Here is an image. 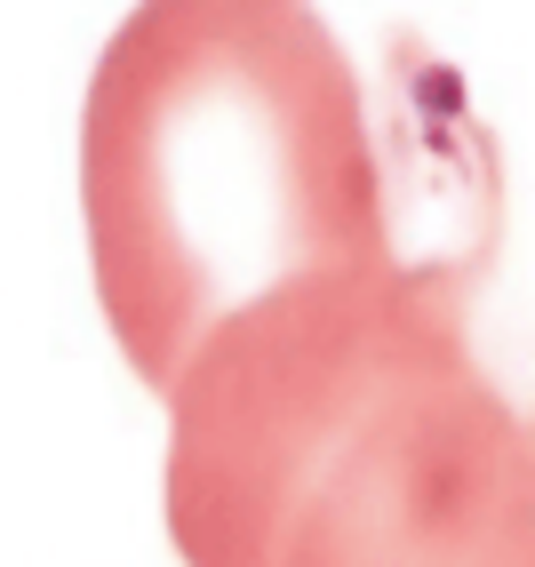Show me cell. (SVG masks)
<instances>
[{
	"label": "cell",
	"instance_id": "obj_3",
	"mask_svg": "<svg viewBox=\"0 0 535 567\" xmlns=\"http://www.w3.org/2000/svg\"><path fill=\"white\" fill-rule=\"evenodd\" d=\"M527 424H535V408H527Z\"/></svg>",
	"mask_w": 535,
	"mask_h": 567
},
{
	"label": "cell",
	"instance_id": "obj_1",
	"mask_svg": "<svg viewBox=\"0 0 535 567\" xmlns=\"http://www.w3.org/2000/svg\"><path fill=\"white\" fill-rule=\"evenodd\" d=\"M89 288L128 375L168 408L224 328L336 272L487 280V136L408 144L303 0H144L81 96Z\"/></svg>",
	"mask_w": 535,
	"mask_h": 567
},
{
	"label": "cell",
	"instance_id": "obj_2",
	"mask_svg": "<svg viewBox=\"0 0 535 567\" xmlns=\"http://www.w3.org/2000/svg\"><path fill=\"white\" fill-rule=\"evenodd\" d=\"M472 280L336 272L240 312L168 392L184 567H535V424L472 352Z\"/></svg>",
	"mask_w": 535,
	"mask_h": 567
}]
</instances>
